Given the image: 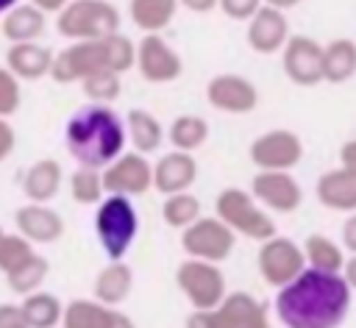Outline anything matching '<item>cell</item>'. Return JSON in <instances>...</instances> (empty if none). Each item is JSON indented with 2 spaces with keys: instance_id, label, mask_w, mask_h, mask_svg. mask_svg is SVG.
Masks as SVG:
<instances>
[{
  "instance_id": "cell-1",
  "label": "cell",
  "mask_w": 356,
  "mask_h": 328,
  "mask_svg": "<svg viewBox=\"0 0 356 328\" xmlns=\"http://www.w3.org/2000/svg\"><path fill=\"white\" fill-rule=\"evenodd\" d=\"M353 289L342 272L306 267L275 295V317L284 328H339L350 311Z\"/></svg>"
},
{
  "instance_id": "cell-2",
  "label": "cell",
  "mask_w": 356,
  "mask_h": 328,
  "mask_svg": "<svg viewBox=\"0 0 356 328\" xmlns=\"http://www.w3.org/2000/svg\"><path fill=\"white\" fill-rule=\"evenodd\" d=\"M125 122L103 103L81 106L64 125V145L78 167L103 170L125 150Z\"/></svg>"
},
{
  "instance_id": "cell-3",
  "label": "cell",
  "mask_w": 356,
  "mask_h": 328,
  "mask_svg": "<svg viewBox=\"0 0 356 328\" xmlns=\"http://www.w3.org/2000/svg\"><path fill=\"white\" fill-rule=\"evenodd\" d=\"M136 233H139V211L134 206V197L106 195L95 211V236L103 253L108 256V261L125 259Z\"/></svg>"
},
{
  "instance_id": "cell-4",
  "label": "cell",
  "mask_w": 356,
  "mask_h": 328,
  "mask_svg": "<svg viewBox=\"0 0 356 328\" xmlns=\"http://www.w3.org/2000/svg\"><path fill=\"white\" fill-rule=\"evenodd\" d=\"M56 31L70 42L106 39L120 31V11L108 0H70L56 14Z\"/></svg>"
},
{
  "instance_id": "cell-5",
  "label": "cell",
  "mask_w": 356,
  "mask_h": 328,
  "mask_svg": "<svg viewBox=\"0 0 356 328\" xmlns=\"http://www.w3.org/2000/svg\"><path fill=\"white\" fill-rule=\"evenodd\" d=\"M214 214L236 233L253 242H264L275 236V222L267 214V208L245 189L228 186L214 197Z\"/></svg>"
},
{
  "instance_id": "cell-6",
  "label": "cell",
  "mask_w": 356,
  "mask_h": 328,
  "mask_svg": "<svg viewBox=\"0 0 356 328\" xmlns=\"http://www.w3.org/2000/svg\"><path fill=\"white\" fill-rule=\"evenodd\" d=\"M184 328H273L267 320V309L248 292H228L217 309L197 311L186 317Z\"/></svg>"
},
{
  "instance_id": "cell-7",
  "label": "cell",
  "mask_w": 356,
  "mask_h": 328,
  "mask_svg": "<svg viewBox=\"0 0 356 328\" xmlns=\"http://www.w3.org/2000/svg\"><path fill=\"white\" fill-rule=\"evenodd\" d=\"M97 69H114L111 36H106V39H89V42H72L64 50H58L53 56L50 78L56 83H81L86 75H92Z\"/></svg>"
},
{
  "instance_id": "cell-8",
  "label": "cell",
  "mask_w": 356,
  "mask_h": 328,
  "mask_svg": "<svg viewBox=\"0 0 356 328\" xmlns=\"http://www.w3.org/2000/svg\"><path fill=\"white\" fill-rule=\"evenodd\" d=\"M175 284L184 292V297L189 300L192 309L197 311H209L217 309L222 303V297L228 295L225 289V275L220 270V264L203 261V259H184L175 270Z\"/></svg>"
},
{
  "instance_id": "cell-9",
  "label": "cell",
  "mask_w": 356,
  "mask_h": 328,
  "mask_svg": "<svg viewBox=\"0 0 356 328\" xmlns=\"http://www.w3.org/2000/svg\"><path fill=\"white\" fill-rule=\"evenodd\" d=\"M236 233L214 214V217H197L192 225L181 231V247L189 259H203L211 264L225 261L234 253Z\"/></svg>"
},
{
  "instance_id": "cell-10",
  "label": "cell",
  "mask_w": 356,
  "mask_h": 328,
  "mask_svg": "<svg viewBox=\"0 0 356 328\" xmlns=\"http://www.w3.org/2000/svg\"><path fill=\"white\" fill-rule=\"evenodd\" d=\"M256 267L264 284L281 289L284 284H289L292 278H298L306 270V256H303V245H298L289 236H270L264 242H259V253H256Z\"/></svg>"
},
{
  "instance_id": "cell-11",
  "label": "cell",
  "mask_w": 356,
  "mask_h": 328,
  "mask_svg": "<svg viewBox=\"0 0 356 328\" xmlns=\"http://www.w3.org/2000/svg\"><path fill=\"white\" fill-rule=\"evenodd\" d=\"M248 156L256 170H284L292 172V167L300 164L303 158V142L295 131L286 128H273L261 136H256L248 147Z\"/></svg>"
},
{
  "instance_id": "cell-12",
  "label": "cell",
  "mask_w": 356,
  "mask_h": 328,
  "mask_svg": "<svg viewBox=\"0 0 356 328\" xmlns=\"http://www.w3.org/2000/svg\"><path fill=\"white\" fill-rule=\"evenodd\" d=\"M103 186L106 195H122V197H139L147 189H153V164L147 161V156L131 150V153H120L111 164H106L103 170Z\"/></svg>"
},
{
  "instance_id": "cell-13",
  "label": "cell",
  "mask_w": 356,
  "mask_h": 328,
  "mask_svg": "<svg viewBox=\"0 0 356 328\" xmlns=\"http://www.w3.org/2000/svg\"><path fill=\"white\" fill-rule=\"evenodd\" d=\"M281 67L295 86L323 83V44L306 33H292L281 50Z\"/></svg>"
},
{
  "instance_id": "cell-14",
  "label": "cell",
  "mask_w": 356,
  "mask_h": 328,
  "mask_svg": "<svg viewBox=\"0 0 356 328\" xmlns=\"http://www.w3.org/2000/svg\"><path fill=\"white\" fill-rule=\"evenodd\" d=\"M136 69L147 83H172L181 78L184 61L161 33H145L136 42Z\"/></svg>"
},
{
  "instance_id": "cell-15",
  "label": "cell",
  "mask_w": 356,
  "mask_h": 328,
  "mask_svg": "<svg viewBox=\"0 0 356 328\" xmlns=\"http://www.w3.org/2000/svg\"><path fill=\"white\" fill-rule=\"evenodd\" d=\"M250 195L275 214H292L303 203V189L292 178V172L284 170H259L250 181Z\"/></svg>"
},
{
  "instance_id": "cell-16",
  "label": "cell",
  "mask_w": 356,
  "mask_h": 328,
  "mask_svg": "<svg viewBox=\"0 0 356 328\" xmlns=\"http://www.w3.org/2000/svg\"><path fill=\"white\" fill-rule=\"evenodd\" d=\"M206 100L225 114H250L259 106V89L250 78L236 72H220L206 83Z\"/></svg>"
},
{
  "instance_id": "cell-17",
  "label": "cell",
  "mask_w": 356,
  "mask_h": 328,
  "mask_svg": "<svg viewBox=\"0 0 356 328\" xmlns=\"http://www.w3.org/2000/svg\"><path fill=\"white\" fill-rule=\"evenodd\" d=\"M289 36L292 33H289V22H286V11H281V8L261 6L248 19V44H250V50H256L261 56L281 53Z\"/></svg>"
},
{
  "instance_id": "cell-18",
  "label": "cell",
  "mask_w": 356,
  "mask_h": 328,
  "mask_svg": "<svg viewBox=\"0 0 356 328\" xmlns=\"http://www.w3.org/2000/svg\"><path fill=\"white\" fill-rule=\"evenodd\" d=\"M14 222H17V231L31 239L33 245H50L56 239H61L64 233V220L56 208H50L47 203H25L17 208L14 214Z\"/></svg>"
},
{
  "instance_id": "cell-19",
  "label": "cell",
  "mask_w": 356,
  "mask_h": 328,
  "mask_svg": "<svg viewBox=\"0 0 356 328\" xmlns=\"http://www.w3.org/2000/svg\"><path fill=\"white\" fill-rule=\"evenodd\" d=\"M195 181H197V161L192 153L172 150V153H164L153 164V186L161 195L189 192Z\"/></svg>"
},
{
  "instance_id": "cell-20",
  "label": "cell",
  "mask_w": 356,
  "mask_h": 328,
  "mask_svg": "<svg viewBox=\"0 0 356 328\" xmlns=\"http://www.w3.org/2000/svg\"><path fill=\"white\" fill-rule=\"evenodd\" d=\"M53 50L39 42H14L6 50V67L19 78V81H39L50 75L53 67Z\"/></svg>"
},
{
  "instance_id": "cell-21",
  "label": "cell",
  "mask_w": 356,
  "mask_h": 328,
  "mask_svg": "<svg viewBox=\"0 0 356 328\" xmlns=\"http://www.w3.org/2000/svg\"><path fill=\"white\" fill-rule=\"evenodd\" d=\"M314 195L325 208L342 211V214H353L356 211V175L348 172L342 164L337 170H325L317 178Z\"/></svg>"
},
{
  "instance_id": "cell-22",
  "label": "cell",
  "mask_w": 356,
  "mask_h": 328,
  "mask_svg": "<svg viewBox=\"0 0 356 328\" xmlns=\"http://www.w3.org/2000/svg\"><path fill=\"white\" fill-rule=\"evenodd\" d=\"M0 33L14 42H39V36L47 28V14L33 3H17L11 11L0 17Z\"/></svg>"
},
{
  "instance_id": "cell-23",
  "label": "cell",
  "mask_w": 356,
  "mask_h": 328,
  "mask_svg": "<svg viewBox=\"0 0 356 328\" xmlns=\"http://www.w3.org/2000/svg\"><path fill=\"white\" fill-rule=\"evenodd\" d=\"M64 183V170L56 158H39L33 161L22 175V192L31 203H50Z\"/></svg>"
},
{
  "instance_id": "cell-24",
  "label": "cell",
  "mask_w": 356,
  "mask_h": 328,
  "mask_svg": "<svg viewBox=\"0 0 356 328\" xmlns=\"http://www.w3.org/2000/svg\"><path fill=\"white\" fill-rule=\"evenodd\" d=\"M134 289V270L120 259V261H108L97 275H95V300L117 309L120 303H125L131 297Z\"/></svg>"
},
{
  "instance_id": "cell-25",
  "label": "cell",
  "mask_w": 356,
  "mask_h": 328,
  "mask_svg": "<svg viewBox=\"0 0 356 328\" xmlns=\"http://www.w3.org/2000/svg\"><path fill=\"white\" fill-rule=\"evenodd\" d=\"M125 133H128V142L134 145V150L142 156L156 153L161 147V142L167 139V131L147 108H131L125 114Z\"/></svg>"
},
{
  "instance_id": "cell-26",
  "label": "cell",
  "mask_w": 356,
  "mask_h": 328,
  "mask_svg": "<svg viewBox=\"0 0 356 328\" xmlns=\"http://www.w3.org/2000/svg\"><path fill=\"white\" fill-rule=\"evenodd\" d=\"M356 75V42L348 36L323 44V81L345 83Z\"/></svg>"
},
{
  "instance_id": "cell-27",
  "label": "cell",
  "mask_w": 356,
  "mask_h": 328,
  "mask_svg": "<svg viewBox=\"0 0 356 328\" xmlns=\"http://www.w3.org/2000/svg\"><path fill=\"white\" fill-rule=\"evenodd\" d=\"M178 0H128L131 22L145 33H161L178 11Z\"/></svg>"
},
{
  "instance_id": "cell-28",
  "label": "cell",
  "mask_w": 356,
  "mask_h": 328,
  "mask_svg": "<svg viewBox=\"0 0 356 328\" xmlns=\"http://www.w3.org/2000/svg\"><path fill=\"white\" fill-rule=\"evenodd\" d=\"M22 317L31 328H58L64 317V303L50 292H31L19 303Z\"/></svg>"
},
{
  "instance_id": "cell-29",
  "label": "cell",
  "mask_w": 356,
  "mask_h": 328,
  "mask_svg": "<svg viewBox=\"0 0 356 328\" xmlns=\"http://www.w3.org/2000/svg\"><path fill=\"white\" fill-rule=\"evenodd\" d=\"M111 306L95 297H75L64 306L61 328H106L111 320Z\"/></svg>"
},
{
  "instance_id": "cell-30",
  "label": "cell",
  "mask_w": 356,
  "mask_h": 328,
  "mask_svg": "<svg viewBox=\"0 0 356 328\" xmlns=\"http://www.w3.org/2000/svg\"><path fill=\"white\" fill-rule=\"evenodd\" d=\"M303 256H306V267H314V270L342 272V267H345L342 245H337L325 233H309L303 239Z\"/></svg>"
},
{
  "instance_id": "cell-31",
  "label": "cell",
  "mask_w": 356,
  "mask_h": 328,
  "mask_svg": "<svg viewBox=\"0 0 356 328\" xmlns=\"http://www.w3.org/2000/svg\"><path fill=\"white\" fill-rule=\"evenodd\" d=\"M167 139L175 150H184V153H195L197 147L206 145L209 139V122L200 117V114H181L170 122L167 128Z\"/></svg>"
},
{
  "instance_id": "cell-32",
  "label": "cell",
  "mask_w": 356,
  "mask_h": 328,
  "mask_svg": "<svg viewBox=\"0 0 356 328\" xmlns=\"http://www.w3.org/2000/svg\"><path fill=\"white\" fill-rule=\"evenodd\" d=\"M47 272H50V261H47L44 256L33 253L25 264H19L17 270L6 272V284H8V289H11V292H17V295H22V297H25V295L36 292V289L44 284Z\"/></svg>"
},
{
  "instance_id": "cell-33",
  "label": "cell",
  "mask_w": 356,
  "mask_h": 328,
  "mask_svg": "<svg viewBox=\"0 0 356 328\" xmlns=\"http://www.w3.org/2000/svg\"><path fill=\"white\" fill-rule=\"evenodd\" d=\"M70 195L75 203L81 206H97L106 197V186H103V172L95 167H78L70 175Z\"/></svg>"
},
{
  "instance_id": "cell-34",
  "label": "cell",
  "mask_w": 356,
  "mask_h": 328,
  "mask_svg": "<svg viewBox=\"0 0 356 328\" xmlns=\"http://www.w3.org/2000/svg\"><path fill=\"white\" fill-rule=\"evenodd\" d=\"M161 217L170 228H186L200 217V200L192 192H175V195H164L161 203Z\"/></svg>"
},
{
  "instance_id": "cell-35",
  "label": "cell",
  "mask_w": 356,
  "mask_h": 328,
  "mask_svg": "<svg viewBox=\"0 0 356 328\" xmlns=\"http://www.w3.org/2000/svg\"><path fill=\"white\" fill-rule=\"evenodd\" d=\"M122 75L114 72V69H97L92 75H86L81 81V89L83 95L89 97V103H103V106H111L117 97H120V89H122Z\"/></svg>"
},
{
  "instance_id": "cell-36",
  "label": "cell",
  "mask_w": 356,
  "mask_h": 328,
  "mask_svg": "<svg viewBox=\"0 0 356 328\" xmlns=\"http://www.w3.org/2000/svg\"><path fill=\"white\" fill-rule=\"evenodd\" d=\"M33 242L25 239L19 231L17 233H3L0 236V272H11L17 270L19 264H25L31 256H33Z\"/></svg>"
},
{
  "instance_id": "cell-37",
  "label": "cell",
  "mask_w": 356,
  "mask_h": 328,
  "mask_svg": "<svg viewBox=\"0 0 356 328\" xmlns=\"http://www.w3.org/2000/svg\"><path fill=\"white\" fill-rule=\"evenodd\" d=\"M19 103H22L19 78L8 67H0V117H14L19 111Z\"/></svg>"
},
{
  "instance_id": "cell-38",
  "label": "cell",
  "mask_w": 356,
  "mask_h": 328,
  "mask_svg": "<svg viewBox=\"0 0 356 328\" xmlns=\"http://www.w3.org/2000/svg\"><path fill=\"white\" fill-rule=\"evenodd\" d=\"M264 3L261 0H220L217 8H222V14L234 22H248Z\"/></svg>"
},
{
  "instance_id": "cell-39",
  "label": "cell",
  "mask_w": 356,
  "mask_h": 328,
  "mask_svg": "<svg viewBox=\"0 0 356 328\" xmlns=\"http://www.w3.org/2000/svg\"><path fill=\"white\" fill-rule=\"evenodd\" d=\"M0 328H31L22 317V309L14 303H0Z\"/></svg>"
},
{
  "instance_id": "cell-40",
  "label": "cell",
  "mask_w": 356,
  "mask_h": 328,
  "mask_svg": "<svg viewBox=\"0 0 356 328\" xmlns=\"http://www.w3.org/2000/svg\"><path fill=\"white\" fill-rule=\"evenodd\" d=\"M14 147H17L14 125L8 122V117H0V164L14 153Z\"/></svg>"
},
{
  "instance_id": "cell-41",
  "label": "cell",
  "mask_w": 356,
  "mask_h": 328,
  "mask_svg": "<svg viewBox=\"0 0 356 328\" xmlns=\"http://www.w3.org/2000/svg\"><path fill=\"white\" fill-rule=\"evenodd\" d=\"M342 247L356 253V211L348 214V220L342 222Z\"/></svg>"
},
{
  "instance_id": "cell-42",
  "label": "cell",
  "mask_w": 356,
  "mask_h": 328,
  "mask_svg": "<svg viewBox=\"0 0 356 328\" xmlns=\"http://www.w3.org/2000/svg\"><path fill=\"white\" fill-rule=\"evenodd\" d=\"M339 161H342V167H345L348 172L356 175V139H348V142L342 145V150H339Z\"/></svg>"
},
{
  "instance_id": "cell-43",
  "label": "cell",
  "mask_w": 356,
  "mask_h": 328,
  "mask_svg": "<svg viewBox=\"0 0 356 328\" xmlns=\"http://www.w3.org/2000/svg\"><path fill=\"white\" fill-rule=\"evenodd\" d=\"M184 8H189V11H195V14H209V11H214L217 6H220V0H178Z\"/></svg>"
},
{
  "instance_id": "cell-44",
  "label": "cell",
  "mask_w": 356,
  "mask_h": 328,
  "mask_svg": "<svg viewBox=\"0 0 356 328\" xmlns=\"http://www.w3.org/2000/svg\"><path fill=\"white\" fill-rule=\"evenodd\" d=\"M342 278L348 281V286H350V289H356V253H350V259H345Z\"/></svg>"
},
{
  "instance_id": "cell-45",
  "label": "cell",
  "mask_w": 356,
  "mask_h": 328,
  "mask_svg": "<svg viewBox=\"0 0 356 328\" xmlns=\"http://www.w3.org/2000/svg\"><path fill=\"white\" fill-rule=\"evenodd\" d=\"M106 328H136V325H134V320H131L128 314H122V311L114 309V311H111V320H108Z\"/></svg>"
},
{
  "instance_id": "cell-46",
  "label": "cell",
  "mask_w": 356,
  "mask_h": 328,
  "mask_svg": "<svg viewBox=\"0 0 356 328\" xmlns=\"http://www.w3.org/2000/svg\"><path fill=\"white\" fill-rule=\"evenodd\" d=\"M31 3H33V6H39L44 14H58L70 0H31Z\"/></svg>"
},
{
  "instance_id": "cell-47",
  "label": "cell",
  "mask_w": 356,
  "mask_h": 328,
  "mask_svg": "<svg viewBox=\"0 0 356 328\" xmlns=\"http://www.w3.org/2000/svg\"><path fill=\"white\" fill-rule=\"evenodd\" d=\"M264 6H273V8H281V11H289V8H295V6H300L303 0H261Z\"/></svg>"
},
{
  "instance_id": "cell-48",
  "label": "cell",
  "mask_w": 356,
  "mask_h": 328,
  "mask_svg": "<svg viewBox=\"0 0 356 328\" xmlns=\"http://www.w3.org/2000/svg\"><path fill=\"white\" fill-rule=\"evenodd\" d=\"M17 3H19V0H0V17H3L6 11H11Z\"/></svg>"
},
{
  "instance_id": "cell-49",
  "label": "cell",
  "mask_w": 356,
  "mask_h": 328,
  "mask_svg": "<svg viewBox=\"0 0 356 328\" xmlns=\"http://www.w3.org/2000/svg\"><path fill=\"white\" fill-rule=\"evenodd\" d=\"M3 233H6V231H3V228H0V236H3Z\"/></svg>"
}]
</instances>
